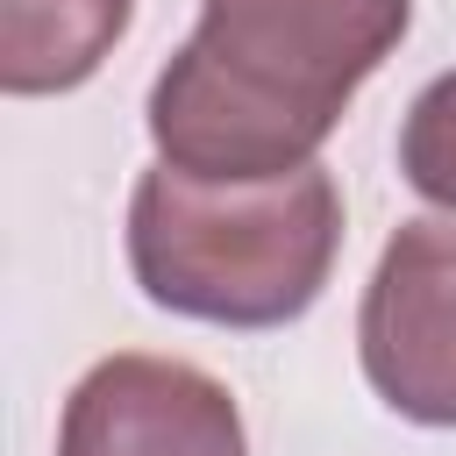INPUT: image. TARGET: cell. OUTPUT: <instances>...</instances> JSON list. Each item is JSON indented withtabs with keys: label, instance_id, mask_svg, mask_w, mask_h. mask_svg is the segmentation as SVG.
Wrapping results in <instances>:
<instances>
[{
	"label": "cell",
	"instance_id": "obj_1",
	"mask_svg": "<svg viewBox=\"0 0 456 456\" xmlns=\"http://www.w3.org/2000/svg\"><path fill=\"white\" fill-rule=\"evenodd\" d=\"M406 21L413 0H200L192 43L150 86L157 157L200 178L314 164Z\"/></svg>",
	"mask_w": 456,
	"mask_h": 456
},
{
	"label": "cell",
	"instance_id": "obj_2",
	"mask_svg": "<svg viewBox=\"0 0 456 456\" xmlns=\"http://www.w3.org/2000/svg\"><path fill=\"white\" fill-rule=\"evenodd\" d=\"M342 249V192L321 164L278 178H200L157 157L128 200L135 285L207 328L299 321Z\"/></svg>",
	"mask_w": 456,
	"mask_h": 456
},
{
	"label": "cell",
	"instance_id": "obj_3",
	"mask_svg": "<svg viewBox=\"0 0 456 456\" xmlns=\"http://www.w3.org/2000/svg\"><path fill=\"white\" fill-rule=\"evenodd\" d=\"M356 356L392 413L456 428V214H420L385 242L363 285Z\"/></svg>",
	"mask_w": 456,
	"mask_h": 456
},
{
	"label": "cell",
	"instance_id": "obj_4",
	"mask_svg": "<svg viewBox=\"0 0 456 456\" xmlns=\"http://www.w3.org/2000/svg\"><path fill=\"white\" fill-rule=\"evenodd\" d=\"M57 456H249V442L221 378L128 349L71 385Z\"/></svg>",
	"mask_w": 456,
	"mask_h": 456
},
{
	"label": "cell",
	"instance_id": "obj_5",
	"mask_svg": "<svg viewBox=\"0 0 456 456\" xmlns=\"http://www.w3.org/2000/svg\"><path fill=\"white\" fill-rule=\"evenodd\" d=\"M135 0H0V86L14 100L86 86L128 36Z\"/></svg>",
	"mask_w": 456,
	"mask_h": 456
},
{
	"label": "cell",
	"instance_id": "obj_6",
	"mask_svg": "<svg viewBox=\"0 0 456 456\" xmlns=\"http://www.w3.org/2000/svg\"><path fill=\"white\" fill-rule=\"evenodd\" d=\"M399 171L428 207L456 214V71H442L413 93L406 128H399Z\"/></svg>",
	"mask_w": 456,
	"mask_h": 456
}]
</instances>
